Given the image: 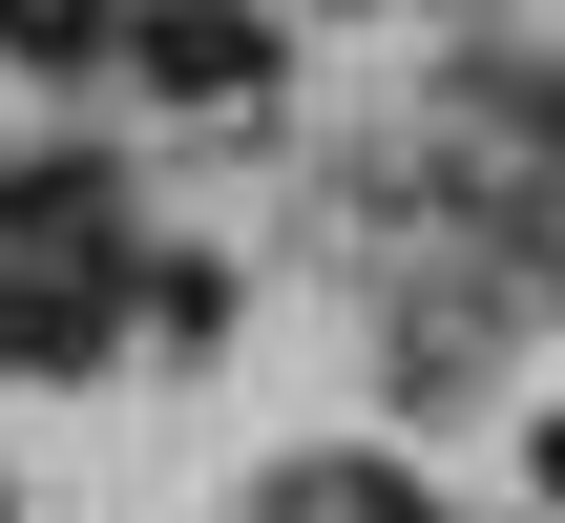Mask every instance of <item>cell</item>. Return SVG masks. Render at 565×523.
<instances>
[{
  "instance_id": "cell-1",
  "label": "cell",
  "mask_w": 565,
  "mask_h": 523,
  "mask_svg": "<svg viewBox=\"0 0 565 523\" xmlns=\"http://www.w3.org/2000/svg\"><path fill=\"white\" fill-rule=\"evenodd\" d=\"M126 63H147V84H168V105H231V84H252V63H273V42H252V21H231V0H126Z\"/></svg>"
},
{
  "instance_id": "cell-2",
  "label": "cell",
  "mask_w": 565,
  "mask_h": 523,
  "mask_svg": "<svg viewBox=\"0 0 565 523\" xmlns=\"http://www.w3.org/2000/svg\"><path fill=\"white\" fill-rule=\"evenodd\" d=\"M0 231H21V252H63V231H105V189H84V147H21V168H0Z\"/></svg>"
},
{
  "instance_id": "cell-3",
  "label": "cell",
  "mask_w": 565,
  "mask_h": 523,
  "mask_svg": "<svg viewBox=\"0 0 565 523\" xmlns=\"http://www.w3.org/2000/svg\"><path fill=\"white\" fill-rule=\"evenodd\" d=\"M126 0H0V63H105Z\"/></svg>"
},
{
  "instance_id": "cell-4",
  "label": "cell",
  "mask_w": 565,
  "mask_h": 523,
  "mask_svg": "<svg viewBox=\"0 0 565 523\" xmlns=\"http://www.w3.org/2000/svg\"><path fill=\"white\" fill-rule=\"evenodd\" d=\"M524 461H545V523H565V419H545V440H524Z\"/></svg>"
}]
</instances>
